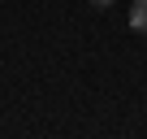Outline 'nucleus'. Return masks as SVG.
Wrapping results in <instances>:
<instances>
[{"instance_id": "obj_1", "label": "nucleus", "mask_w": 147, "mask_h": 139, "mask_svg": "<svg viewBox=\"0 0 147 139\" xmlns=\"http://www.w3.org/2000/svg\"><path fill=\"white\" fill-rule=\"evenodd\" d=\"M130 26L138 35H147V0H134V5H130Z\"/></svg>"}, {"instance_id": "obj_2", "label": "nucleus", "mask_w": 147, "mask_h": 139, "mask_svg": "<svg viewBox=\"0 0 147 139\" xmlns=\"http://www.w3.org/2000/svg\"><path fill=\"white\" fill-rule=\"evenodd\" d=\"M91 5H95V9H108V5H113V0H91Z\"/></svg>"}]
</instances>
